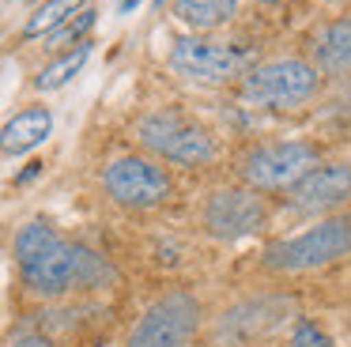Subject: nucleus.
<instances>
[{"label":"nucleus","instance_id":"1","mask_svg":"<svg viewBox=\"0 0 351 347\" xmlns=\"http://www.w3.org/2000/svg\"><path fill=\"white\" fill-rule=\"evenodd\" d=\"M16 264H19V276H23L27 291L38 294V298H64L72 291L106 287L114 279V268L102 256H95L91 249L76 246L69 238H61L42 219H31L27 226H19Z\"/></svg>","mask_w":351,"mask_h":347},{"label":"nucleus","instance_id":"2","mask_svg":"<svg viewBox=\"0 0 351 347\" xmlns=\"http://www.w3.org/2000/svg\"><path fill=\"white\" fill-rule=\"evenodd\" d=\"M343 256H351V215H328L295 238L272 241L261 264L276 276H302V272L328 268Z\"/></svg>","mask_w":351,"mask_h":347},{"label":"nucleus","instance_id":"3","mask_svg":"<svg viewBox=\"0 0 351 347\" xmlns=\"http://www.w3.org/2000/svg\"><path fill=\"white\" fill-rule=\"evenodd\" d=\"M317 80H321L317 64H310V60L298 57L268 60L242 80V98L250 106H261V110H295V106L313 98Z\"/></svg>","mask_w":351,"mask_h":347},{"label":"nucleus","instance_id":"4","mask_svg":"<svg viewBox=\"0 0 351 347\" xmlns=\"http://www.w3.org/2000/svg\"><path fill=\"white\" fill-rule=\"evenodd\" d=\"M136 140L155 158L174 163V166H208L215 158L212 132L193 125L182 113H147V117H140Z\"/></svg>","mask_w":351,"mask_h":347},{"label":"nucleus","instance_id":"5","mask_svg":"<svg viewBox=\"0 0 351 347\" xmlns=\"http://www.w3.org/2000/svg\"><path fill=\"white\" fill-rule=\"evenodd\" d=\"M295 317V298L291 294H253L234 306H227L212 324L215 347H250L257 339L272 336L276 328Z\"/></svg>","mask_w":351,"mask_h":347},{"label":"nucleus","instance_id":"6","mask_svg":"<svg viewBox=\"0 0 351 347\" xmlns=\"http://www.w3.org/2000/svg\"><path fill=\"white\" fill-rule=\"evenodd\" d=\"M200 328V302L189 291H167L140 313L125 347H189Z\"/></svg>","mask_w":351,"mask_h":347},{"label":"nucleus","instance_id":"7","mask_svg":"<svg viewBox=\"0 0 351 347\" xmlns=\"http://www.w3.org/2000/svg\"><path fill=\"white\" fill-rule=\"evenodd\" d=\"M102 189L114 204L129 211H147V208H159V204L170 200L174 193V181L170 174L162 170L159 163L144 155H121L102 170Z\"/></svg>","mask_w":351,"mask_h":347},{"label":"nucleus","instance_id":"8","mask_svg":"<svg viewBox=\"0 0 351 347\" xmlns=\"http://www.w3.org/2000/svg\"><path fill=\"white\" fill-rule=\"evenodd\" d=\"M317 166V151L302 140L253 147L242 163V178L257 193H287Z\"/></svg>","mask_w":351,"mask_h":347},{"label":"nucleus","instance_id":"9","mask_svg":"<svg viewBox=\"0 0 351 347\" xmlns=\"http://www.w3.org/2000/svg\"><path fill=\"white\" fill-rule=\"evenodd\" d=\"M204 230L215 241H242L268 226V204L257 189H215L204 200Z\"/></svg>","mask_w":351,"mask_h":347},{"label":"nucleus","instance_id":"10","mask_svg":"<svg viewBox=\"0 0 351 347\" xmlns=\"http://www.w3.org/2000/svg\"><path fill=\"white\" fill-rule=\"evenodd\" d=\"M250 53L230 42H208V38H178L170 45V68L197 83H227L245 72Z\"/></svg>","mask_w":351,"mask_h":347},{"label":"nucleus","instance_id":"11","mask_svg":"<svg viewBox=\"0 0 351 347\" xmlns=\"http://www.w3.org/2000/svg\"><path fill=\"white\" fill-rule=\"evenodd\" d=\"M348 196H351V166L348 163L313 166L295 189H287V204L298 215H328Z\"/></svg>","mask_w":351,"mask_h":347},{"label":"nucleus","instance_id":"12","mask_svg":"<svg viewBox=\"0 0 351 347\" xmlns=\"http://www.w3.org/2000/svg\"><path fill=\"white\" fill-rule=\"evenodd\" d=\"M49 132H53L49 106H27L0 125V155H27L38 143H46Z\"/></svg>","mask_w":351,"mask_h":347},{"label":"nucleus","instance_id":"13","mask_svg":"<svg viewBox=\"0 0 351 347\" xmlns=\"http://www.w3.org/2000/svg\"><path fill=\"white\" fill-rule=\"evenodd\" d=\"M313 64L321 72H351V19H332L313 38Z\"/></svg>","mask_w":351,"mask_h":347},{"label":"nucleus","instance_id":"14","mask_svg":"<svg viewBox=\"0 0 351 347\" xmlns=\"http://www.w3.org/2000/svg\"><path fill=\"white\" fill-rule=\"evenodd\" d=\"M238 12V0H174V15L193 30H215L230 23Z\"/></svg>","mask_w":351,"mask_h":347},{"label":"nucleus","instance_id":"15","mask_svg":"<svg viewBox=\"0 0 351 347\" xmlns=\"http://www.w3.org/2000/svg\"><path fill=\"white\" fill-rule=\"evenodd\" d=\"M87 0H46V4L34 8V15L23 23V42H34V38H53L61 27H69L72 15H80Z\"/></svg>","mask_w":351,"mask_h":347},{"label":"nucleus","instance_id":"16","mask_svg":"<svg viewBox=\"0 0 351 347\" xmlns=\"http://www.w3.org/2000/svg\"><path fill=\"white\" fill-rule=\"evenodd\" d=\"M87 57H91V42H80L76 49H69V53H61L57 60H49V64L34 75V87L38 91H61L64 83H72L80 72H84Z\"/></svg>","mask_w":351,"mask_h":347},{"label":"nucleus","instance_id":"17","mask_svg":"<svg viewBox=\"0 0 351 347\" xmlns=\"http://www.w3.org/2000/svg\"><path fill=\"white\" fill-rule=\"evenodd\" d=\"M291 347H336L321 324H313L310 317H298L295 328H291Z\"/></svg>","mask_w":351,"mask_h":347},{"label":"nucleus","instance_id":"18","mask_svg":"<svg viewBox=\"0 0 351 347\" xmlns=\"http://www.w3.org/2000/svg\"><path fill=\"white\" fill-rule=\"evenodd\" d=\"M91 23H95V12H80V19L69 23V27H61V30H57V38H80Z\"/></svg>","mask_w":351,"mask_h":347},{"label":"nucleus","instance_id":"19","mask_svg":"<svg viewBox=\"0 0 351 347\" xmlns=\"http://www.w3.org/2000/svg\"><path fill=\"white\" fill-rule=\"evenodd\" d=\"M12 347H53V344H49L46 336H23V339H16Z\"/></svg>","mask_w":351,"mask_h":347},{"label":"nucleus","instance_id":"20","mask_svg":"<svg viewBox=\"0 0 351 347\" xmlns=\"http://www.w3.org/2000/svg\"><path fill=\"white\" fill-rule=\"evenodd\" d=\"M38 170H42V163H31V166H27V170H23V174H19V178H16V185H23V181H31V178H38Z\"/></svg>","mask_w":351,"mask_h":347},{"label":"nucleus","instance_id":"21","mask_svg":"<svg viewBox=\"0 0 351 347\" xmlns=\"http://www.w3.org/2000/svg\"><path fill=\"white\" fill-rule=\"evenodd\" d=\"M136 4H140V0H121V4H117V12H121V15H129Z\"/></svg>","mask_w":351,"mask_h":347},{"label":"nucleus","instance_id":"22","mask_svg":"<svg viewBox=\"0 0 351 347\" xmlns=\"http://www.w3.org/2000/svg\"><path fill=\"white\" fill-rule=\"evenodd\" d=\"M257 4H280V0H257Z\"/></svg>","mask_w":351,"mask_h":347},{"label":"nucleus","instance_id":"23","mask_svg":"<svg viewBox=\"0 0 351 347\" xmlns=\"http://www.w3.org/2000/svg\"><path fill=\"white\" fill-rule=\"evenodd\" d=\"M162 4H167V0H155V8H162Z\"/></svg>","mask_w":351,"mask_h":347}]
</instances>
